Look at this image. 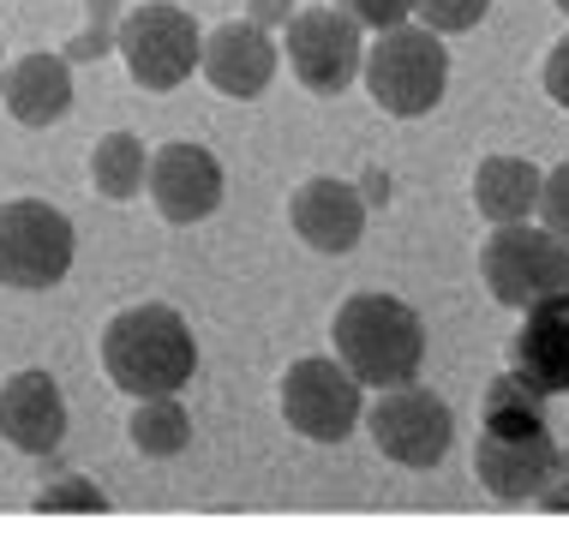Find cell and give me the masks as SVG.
<instances>
[{
	"label": "cell",
	"instance_id": "cell-1",
	"mask_svg": "<svg viewBox=\"0 0 569 533\" xmlns=\"http://www.w3.org/2000/svg\"><path fill=\"white\" fill-rule=\"evenodd\" d=\"M102 372L132 402L138 395H180L198 372V336L174 306L138 300V306L114 312L102 330Z\"/></svg>",
	"mask_w": 569,
	"mask_h": 533
},
{
	"label": "cell",
	"instance_id": "cell-2",
	"mask_svg": "<svg viewBox=\"0 0 569 533\" xmlns=\"http://www.w3.org/2000/svg\"><path fill=\"white\" fill-rule=\"evenodd\" d=\"M330 342H336V360L360 378L366 390H396V384H413L426 365V324L408 300L396 294H353L336 306L330 318Z\"/></svg>",
	"mask_w": 569,
	"mask_h": 533
},
{
	"label": "cell",
	"instance_id": "cell-3",
	"mask_svg": "<svg viewBox=\"0 0 569 533\" xmlns=\"http://www.w3.org/2000/svg\"><path fill=\"white\" fill-rule=\"evenodd\" d=\"M360 79H366V97H372L383 114L420 120V114H432L443 102V90H450V49H443L438 30L402 19V24L378 30V42H366Z\"/></svg>",
	"mask_w": 569,
	"mask_h": 533
},
{
	"label": "cell",
	"instance_id": "cell-4",
	"mask_svg": "<svg viewBox=\"0 0 569 533\" xmlns=\"http://www.w3.org/2000/svg\"><path fill=\"white\" fill-rule=\"evenodd\" d=\"M72 258H79V234L72 217L42 198H7L0 204V288L19 294H49L67 282Z\"/></svg>",
	"mask_w": 569,
	"mask_h": 533
},
{
	"label": "cell",
	"instance_id": "cell-5",
	"mask_svg": "<svg viewBox=\"0 0 569 533\" xmlns=\"http://www.w3.org/2000/svg\"><path fill=\"white\" fill-rule=\"evenodd\" d=\"M480 276H486L498 306L528 312L533 300L563 294L569 288V247L546 222L533 228V217L528 222H503V228H491V240L480 252Z\"/></svg>",
	"mask_w": 569,
	"mask_h": 533
},
{
	"label": "cell",
	"instance_id": "cell-6",
	"mask_svg": "<svg viewBox=\"0 0 569 533\" xmlns=\"http://www.w3.org/2000/svg\"><path fill=\"white\" fill-rule=\"evenodd\" d=\"M282 420L306 444H348L366 414V384L336 354H306L282 372Z\"/></svg>",
	"mask_w": 569,
	"mask_h": 533
},
{
	"label": "cell",
	"instance_id": "cell-7",
	"mask_svg": "<svg viewBox=\"0 0 569 533\" xmlns=\"http://www.w3.org/2000/svg\"><path fill=\"white\" fill-rule=\"evenodd\" d=\"M114 49L127 60L132 84L138 90H180L198 72V49H204V37H198V19L180 7H168V0H150V7H132L127 19L114 30Z\"/></svg>",
	"mask_w": 569,
	"mask_h": 533
},
{
	"label": "cell",
	"instance_id": "cell-8",
	"mask_svg": "<svg viewBox=\"0 0 569 533\" xmlns=\"http://www.w3.org/2000/svg\"><path fill=\"white\" fill-rule=\"evenodd\" d=\"M366 432L383 462L396 467H438L456 444V414L450 402H438L432 390L420 384H396V390H378V402H366Z\"/></svg>",
	"mask_w": 569,
	"mask_h": 533
},
{
	"label": "cell",
	"instance_id": "cell-9",
	"mask_svg": "<svg viewBox=\"0 0 569 533\" xmlns=\"http://www.w3.org/2000/svg\"><path fill=\"white\" fill-rule=\"evenodd\" d=\"M282 60L312 97H342L360 79L366 60V30L342 7H306L282 24Z\"/></svg>",
	"mask_w": 569,
	"mask_h": 533
},
{
	"label": "cell",
	"instance_id": "cell-10",
	"mask_svg": "<svg viewBox=\"0 0 569 533\" xmlns=\"http://www.w3.org/2000/svg\"><path fill=\"white\" fill-rule=\"evenodd\" d=\"M473 474L498 504H533L551 480H558V438L546 420L528 425H480V444H473Z\"/></svg>",
	"mask_w": 569,
	"mask_h": 533
},
{
	"label": "cell",
	"instance_id": "cell-11",
	"mask_svg": "<svg viewBox=\"0 0 569 533\" xmlns=\"http://www.w3.org/2000/svg\"><path fill=\"white\" fill-rule=\"evenodd\" d=\"M144 187H150V198H157L162 222L192 228V222H204V217H217V210H222L228 174H222V162L210 157L204 144L174 139V144H162V150H150Z\"/></svg>",
	"mask_w": 569,
	"mask_h": 533
},
{
	"label": "cell",
	"instance_id": "cell-12",
	"mask_svg": "<svg viewBox=\"0 0 569 533\" xmlns=\"http://www.w3.org/2000/svg\"><path fill=\"white\" fill-rule=\"evenodd\" d=\"M198 67H204V79L217 84L222 97L252 102V97H264L276 67H282V42H276L264 24H252V19H228V24H217L204 37Z\"/></svg>",
	"mask_w": 569,
	"mask_h": 533
},
{
	"label": "cell",
	"instance_id": "cell-13",
	"mask_svg": "<svg viewBox=\"0 0 569 533\" xmlns=\"http://www.w3.org/2000/svg\"><path fill=\"white\" fill-rule=\"evenodd\" d=\"M0 438L19 455H54L67 444V395L54 372H12L0 384Z\"/></svg>",
	"mask_w": 569,
	"mask_h": 533
},
{
	"label": "cell",
	"instance_id": "cell-14",
	"mask_svg": "<svg viewBox=\"0 0 569 533\" xmlns=\"http://www.w3.org/2000/svg\"><path fill=\"white\" fill-rule=\"evenodd\" d=\"M288 222H295V234L312 252L342 258V252L360 247V234H366V198H360V187H348V180H336V174H312L306 187H295V198H288Z\"/></svg>",
	"mask_w": 569,
	"mask_h": 533
},
{
	"label": "cell",
	"instance_id": "cell-15",
	"mask_svg": "<svg viewBox=\"0 0 569 533\" xmlns=\"http://www.w3.org/2000/svg\"><path fill=\"white\" fill-rule=\"evenodd\" d=\"M510 365L540 395H569V288L521 312V330L510 336Z\"/></svg>",
	"mask_w": 569,
	"mask_h": 533
},
{
	"label": "cell",
	"instance_id": "cell-16",
	"mask_svg": "<svg viewBox=\"0 0 569 533\" xmlns=\"http://www.w3.org/2000/svg\"><path fill=\"white\" fill-rule=\"evenodd\" d=\"M7 114L19 120V127H54V120L72 114V60L67 54H24L7 67Z\"/></svg>",
	"mask_w": 569,
	"mask_h": 533
},
{
	"label": "cell",
	"instance_id": "cell-17",
	"mask_svg": "<svg viewBox=\"0 0 569 533\" xmlns=\"http://www.w3.org/2000/svg\"><path fill=\"white\" fill-rule=\"evenodd\" d=\"M540 169H533L528 157H486L480 169H473V210L503 228V222H528L533 204H540Z\"/></svg>",
	"mask_w": 569,
	"mask_h": 533
},
{
	"label": "cell",
	"instance_id": "cell-18",
	"mask_svg": "<svg viewBox=\"0 0 569 533\" xmlns=\"http://www.w3.org/2000/svg\"><path fill=\"white\" fill-rule=\"evenodd\" d=\"M144 169H150V150L138 132H109L97 150H90V180H97L102 198L127 204V198L144 192Z\"/></svg>",
	"mask_w": 569,
	"mask_h": 533
},
{
	"label": "cell",
	"instance_id": "cell-19",
	"mask_svg": "<svg viewBox=\"0 0 569 533\" xmlns=\"http://www.w3.org/2000/svg\"><path fill=\"white\" fill-rule=\"evenodd\" d=\"M132 450L138 455H180L192 444V414L180 408V395H138V408H132Z\"/></svg>",
	"mask_w": 569,
	"mask_h": 533
},
{
	"label": "cell",
	"instance_id": "cell-20",
	"mask_svg": "<svg viewBox=\"0 0 569 533\" xmlns=\"http://www.w3.org/2000/svg\"><path fill=\"white\" fill-rule=\"evenodd\" d=\"M491 12V0H413V19L426 30H438V37H461V30H473Z\"/></svg>",
	"mask_w": 569,
	"mask_h": 533
},
{
	"label": "cell",
	"instance_id": "cell-21",
	"mask_svg": "<svg viewBox=\"0 0 569 533\" xmlns=\"http://www.w3.org/2000/svg\"><path fill=\"white\" fill-rule=\"evenodd\" d=\"M37 510L42 515H102L109 510V497H102V485H90V480H60V485H42L37 492Z\"/></svg>",
	"mask_w": 569,
	"mask_h": 533
},
{
	"label": "cell",
	"instance_id": "cell-22",
	"mask_svg": "<svg viewBox=\"0 0 569 533\" xmlns=\"http://www.w3.org/2000/svg\"><path fill=\"white\" fill-rule=\"evenodd\" d=\"M503 414H546V395L533 390L528 378L516 372V365L486 384V420H503Z\"/></svg>",
	"mask_w": 569,
	"mask_h": 533
},
{
	"label": "cell",
	"instance_id": "cell-23",
	"mask_svg": "<svg viewBox=\"0 0 569 533\" xmlns=\"http://www.w3.org/2000/svg\"><path fill=\"white\" fill-rule=\"evenodd\" d=\"M533 210H540V222L569 247V162H558V169L540 180V204Z\"/></svg>",
	"mask_w": 569,
	"mask_h": 533
},
{
	"label": "cell",
	"instance_id": "cell-24",
	"mask_svg": "<svg viewBox=\"0 0 569 533\" xmlns=\"http://www.w3.org/2000/svg\"><path fill=\"white\" fill-rule=\"evenodd\" d=\"M114 49V0H90V30L67 42V60H97Z\"/></svg>",
	"mask_w": 569,
	"mask_h": 533
},
{
	"label": "cell",
	"instance_id": "cell-25",
	"mask_svg": "<svg viewBox=\"0 0 569 533\" xmlns=\"http://www.w3.org/2000/svg\"><path fill=\"white\" fill-rule=\"evenodd\" d=\"M336 7H342L360 30H390V24L413 19V0H336Z\"/></svg>",
	"mask_w": 569,
	"mask_h": 533
},
{
	"label": "cell",
	"instance_id": "cell-26",
	"mask_svg": "<svg viewBox=\"0 0 569 533\" xmlns=\"http://www.w3.org/2000/svg\"><path fill=\"white\" fill-rule=\"evenodd\" d=\"M546 97L569 114V37H558L551 54H546Z\"/></svg>",
	"mask_w": 569,
	"mask_h": 533
},
{
	"label": "cell",
	"instance_id": "cell-27",
	"mask_svg": "<svg viewBox=\"0 0 569 533\" xmlns=\"http://www.w3.org/2000/svg\"><path fill=\"white\" fill-rule=\"evenodd\" d=\"M295 19V0H252V24H288Z\"/></svg>",
	"mask_w": 569,
	"mask_h": 533
},
{
	"label": "cell",
	"instance_id": "cell-28",
	"mask_svg": "<svg viewBox=\"0 0 569 533\" xmlns=\"http://www.w3.org/2000/svg\"><path fill=\"white\" fill-rule=\"evenodd\" d=\"M533 504H540V510H551V515H569V485H558V480H551L546 492L533 497Z\"/></svg>",
	"mask_w": 569,
	"mask_h": 533
},
{
	"label": "cell",
	"instance_id": "cell-29",
	"mask_svg": "<svg viewBox=\"0 0 569 533\" xmlns=\"http://www.w3.org/2000/svg\"><path fill=\"white\" fill-rule=\"evenodd\" d=\"M558 480H569V450H558Z\"/></svg>",
	"mask_w": 569,
	"mask_h": 533
},
{
	"label": "cell",
	"instance_id": "cell-30",
	"mask_svg": "<svg viewBox=\"0 0 569 533\" xmlns=\"http://www.w3.org/2000/svg\"><path fill=\"white\" fill-rule=\"evenodd\" d=\"M558 12H563V19H569V0H558Z\"/></svg>",
	"mask_w": 569,
	"mask_h": 533
}]
</instances>
